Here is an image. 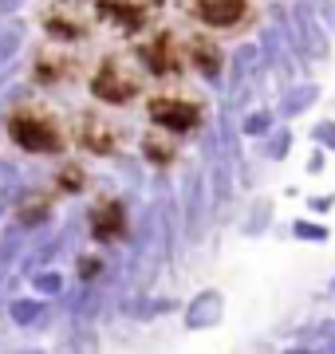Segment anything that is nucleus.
I'll list each match as a JSON object with an SVG mask.
<instances>
[{"mask_svg": "<svg viewBox=\"0 0 335 354\" xmlns=\"http://www.w3.org/2000/svg\"><path fill=\"white\" fill-rule=\"evenodd\" d=\"M288 36H292V48L304 64H323V59H332V32L323 28V20L316 16L311 4L296 0L292 4V12H288Z\"/></svg>", "mask_w": 335, "mask_h": 354, "instance_id": "obj_1", "label": "nucleus"}, {"mask_svg": "<svg viewBox=\"0 0 335 354\" xmlns=\"http://www.w3.org/2000/svg\"><path fill=\"white\" fill-rule=\"evenodd\" d=\"M146 111H150V122H154L158 130H166V134H190V130H197V122H201V111H197L194 102L170 99V95L150 99Z\"/></svg>", "mask_w": 335, "mask_h": 354, "instance_id": "obj_2", "label": "nucleus"}, {"mask_svg": "<svg viewBox=\"0 0 335 354\" xmlns=\"http://www.w3.org/2000/svg\"><path fill=\"white\" fill-rule=\"evenodd\" d=\"M8 134L28 153H55L60 150V134L44 118H32V114H16L12 122H8Z\"/></svg>", "mask_w": 335, "mask_h": 354, "instance_id": "obj_3", "label": "nucleus"}, {"mask_svg": "<svg viewBox=\"0 0 335 354\" xmlns=\"http://www.w3.org/2000/svg\"><path fill=\"white\" fill-rule=\"evenodd\" d=\"M91 236L99 244L127 236V209H123V201H99L91 209Z\"/></svg>", "mask_w": 335, "mask_h": 354, "instance_id": "obj_4", "label": "nucleus"}, {"mask_svg": "<svg viewBox=\"0 0 335 354\" xmlns=\"http://www.w3.org/2000/svg\"><path fill=\"white\" fill-rule=\"evenodd\" d=\"M194 16L206 28H233L248 16V0H197Z\"/></svg>", "mask_w": 335, "mask_h": 354, "instance_id": "obj_5", "label": "nucleus"}, {"mask_svg": "<svg viewBox=\"0 0 335 354\" xmlns=\"http://www.w3.org/2000/svg\"><path fill=\"white\" fill-rule=\"evenodd\" d=\"M320 99H323L320 83H311V79H304V83H288V87L280 91L276 114H280V118H296V114H308Z\"/></svg>", "mask_w": 335, "mask_h": 354, "instance_id": "obj_6", "label": "nucleus"}, {"mask_svg": "<svg viewBox=\"0 0 335 354\" xmlns=\"http://www.w3.org/2000/svg\"><path fill=\"white\" fill-rule=\"evenodd\" d=\"M91 91H95V99L103 102H130L134 99V83H127V79L115 71V64H103V71L91 79Z\"/></svg>", "mask_w": 335, "mask_h": 354, "instance_id": "obj_7", "label": "nucleus"}, {"mask_svg": "<svg viewBox=\"0 0 335 354\" xmlns=\"http://www.w3.org/2000/svg\"><path fill=\"white\" fill-rule=\"evenodd\" d=\"M99 16L115 20L123 32H138V28H142V8H138V4H123V0H99Z\"/></svg>", "mask_w": 335, "mask_h": 354, "instance_id": "obj_8", "label": "nucleus"}, {"mask_svg": "<svg viewBox=\"0 0 335 354\" xmlns=\"http://www.w3.org/2000/svg\"><path fill=\"white\" fill-rule=\"evenodd\" d=\"M52 216V201L44 197V193H28L24 201H20V209H16V221L24 228H32V225H44Z\"/></svg>", "mask_w": 335, "mask_h": 354, "instance_id": "obj_9", "label": "nucleus"}, {"mask_svg": "<svg viewBox=\"0 0 335 354\" xmlns=\"http://www.w3.org/2000/svg\"><path fill=\"white\" fill-rule=\"evenodd\" d=\"M142 64L150 67V71H158V75H166V71H174V55H170V36H158L154 44H146L142 48Z\"/></svg>", "mask_w": 335, "mask_h": 354, "instance_id": "obj_10", "label": "nucleus"}, {"mask_svg": "<svg viewBox=\"0 0 335 354\" xmlns=\"http://www.w3.org/2000/svg\"><path fill=\"white\" fill-rule=\"evenodd\" d=\"M194 67L209 79V83H217L221 71H225V59H221V51L213 48V44H194Z\"/></svg>", "mask_w": 335, "mask_h": 354, "instance_id": "obj_11", "label": "nucleus"}, {"mask_svg": "<svg viewBox=\"0 0 335 354\" xmlns=\"http://www.w3.org/2000/svg\"><path fill=\"white\" fill-rule=\"evenodd\" d=\"M272 122H276V111H269V106H257V111L245 114L241 130H245L248 138H264V134H272Z\"/></svg>", "mask_w": 335, "mask_h": 354, "instance_id": "obj_12", "label": "nucleus"}, {"mask_svg": "<svg viewBox=\"0 0 335 354\" xmlns=\"http://www.w3.org/2000/svg\"><path fill=\"white\" fill-rule=\"evenodd\" d=\"M20 44H24V24H8V28H0V71L12 64V55L20 51Z\"/></svg>", "mask_w": 335, "mask_h": 354, "instance_id": "obj_13", "label": "nucleus"}, {"mask_svg": "<svg viewBox=\"0 0 335 354\" xmlns=\"http://www.w3.org/2000/svg\"><path fill=\"white\" fill-rule=\"evenodd\" d=\"M288 146H292V130L288 127H276L269 134V146H264V153H269V158H284V153H288Z\"/></svg>", "mask_w": 335, "mask_h": 354, "instance_id": "obj_14", "label": "nucleus"}, {"mask_svg": "<svg viewBox=\"0 0 335 354\" xmlns=\"http://www.w3.org/2000/svg\"><path fill=\"white\" fill-rule=\"evenodd\" d=\"M311 138H316L320 146H327V150L335 153V118H320V122L311 127Z\"/></svg>", "mask_w": 335, "mask_h": 354, "instance_id": "obj_15", "label": "nucleus"}, {"mask_svg": "<svg viewBox=\"0 0 335 354\" xmlns=\"http://www.w3.org/2000/svg\"><path fill=\"white\" fill-rule=\"evenodd\" d=\"M311 8H316V16L323 20V28L335 36V0H311Z\"/></svg>", "mask_w": 335, "mask_h": 354, "instance_id": "obj_16", "label": "nucleus"}, {"mask_svg": "<svg viewBox=\"0 0 335 354\" xmlns=\"http://www.w3.org/2000/svg\"><path fill=\"white\" fill-rule=\"evenodd\" d=\"M48 36H60V39H79V32L64 20H48Z\"/></svg>", "mask_w": 335, "mask_h": 354, "instance_id": "obj_17", "label": "nucleus"}, {"mask_svg": "<svg viewBox=\"0 0 335 354\" xmlns=\"http://www.w3.org/2000/svg\"><path fill=\"white\" fill-rule=\"evenodd\" d=\"M60 177H64V189H67V193H79V189H83V181H79V169H75V165H67Z\"/></svg>", "mask_w": 335, "mask_h": 354, "instance_id": "obj_18", "label": "nucleus"}, {"mask_svg": "<svg viewBox=\"0 0 335 354\" xmlns=\"http://www.w3.org/2000/svg\"><path fill=\"white\" fill-rule=\"evenodd\" d=\"M99 272V260H79V276H95Z\"/></svg>", "mask_w": 335, "mask_h": 354, "instance_id": "obj_19", "label": "nucleus"}, {"mask_svg": "<svg viewBox=\"0 0 335 354\" xmlns=\"http://www.w3.org/2000/svg\"><path fill=\"white\" fill-rule=\"evenodd\" d=\"M20 4H24V0H0V16L16 12V8H20Z\"/></svg>", "mask_w": 335, "mask_h": 354, "instance_id": "obj_20", "label": "nucleus"}, {"mask_svg": "<svg viewBox=\"0 0 335 354\" xmlns=\"http://www.w3.org/2000/svg\"><path fill=\"white\" fill-rule=\"evenodd\" d=\"M0 95H4V83H0Z\"/></svg>", "mask_w": 335, "mask_h": 354, "instance_id": "obj_21", "label": "nucleus"}]
</instances>
